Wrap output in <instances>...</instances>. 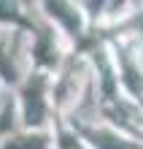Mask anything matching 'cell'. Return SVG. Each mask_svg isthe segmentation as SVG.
Returning a JSON list of instances; mask_svg holds the SVG:
<instances>
[{"mask_svg": "<svg viewBox=\"0 0 143 149\" xmlns=\"http://www.w3.org/2000/svg\"><path fill=\"white\" fill-rule=\"evenodd\" d=\"M49 8H51V14H57V16H59V19L65 22V24H68L70 30H76V27H78V22L73 19V16H68V8L62 6V3H49Z\"/></svg>", "mask_w": 143, "mask_h": 149, "instance_id": "2", "label": "cell"}, {"mask_svg": "<svg viewBox=\"0 0 143 149\" xmlns=\"http://www.w3.org/2000/svg\"><path fill=\"white\" fill-rule=\"evenodd\" d=\"M24 103H27V122L38 125L43 117V103H41V81H35V87L30 84L24 92Z\"/></svg>", "mask_w": 143, "mask_h": 149, "instance_id": "1", "label": "cell"}, {"mask_svg": "<svg viewBox=\"0 0 143 149\" xmlns=\"http://www.w3.org/2000/svg\"><path fill=\"white\" fill-rule=\"evenodd\" d=\"M95 144H97V149H124V144H119L113 136H108V133H97L95 136Z\"/></svg>", "mask_w": 143, "mask_h": 149, "instance_id": "3", "label": "cell"}, {"mask_svg": "<svg viewBox=\"0 0 143 149\" xmlns=\"http://www.w3.org/2000/svg\"><path fill=\"white\" fill-rule=\"evenodd\" d=\"M14 6H8V3H0V19H14Z\"/></svg>", "mask_w": 143, "mask_h": 149, "instance_id": "4", "label": "cell"}]
</instances>
